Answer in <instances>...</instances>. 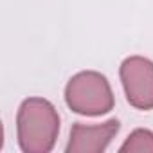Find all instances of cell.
I'll list each match as a JSON object with an SVG mask.
<instances>
[{"label": "cell", "instance_id": "1", "mask_svg": "<svg viewBox=\"0 0 153 153\" xmlns=\"http://www.w3.org/2000/svg\"><path fill=\"white\" fill-rule=\"evenodd\" d=\"M59 135V114L43 97H27L16 114V139L24 153H49Z\"/></svg>", "mask_w": 153, "mask_h": 153}, {"label": "cell", "instance_id": "2", "mask_svg": "<svg viewBox=\"0 0 153 153\" xmlns=\"http://www.w3.org/2000/svg\"><path fill=\"white\" fill-rule=\"evenodd\" d=\"M65 103L79 115L97 117L114 108L115 97L105 74L97 70H81L68 79L65 87Z\"/></svg>", "mask_w": 153, "mask_h": 153}, {"label": "cell", "instance_id": "3", "mask_svg": "<svg viewBox=\"0 0 153 153\" xmlns=\"http://www.w3.org/2000/svg\"><path fill=\"white\" fill-rule=\"evenodd\" d=\"M126 101L137 110H153V61L144 56H128L119 67Z\"/></svg>", "mask_w": 153, "mask_h": 153}, {"label": "cell", "instance_id": "4", "mask_svg": "<svg viewBox=\"0 0 153 153\" xmlns=\"http://www.w3.org/2000/svg\"><path fill=\"white\" fill-rule=\"evenodd\" d=\"M119 130L121 123L117 119H110L92 126L76 123L70 128L67 153H103L112 142V139L119 133Z\"/></svg>", "mask_w": 153, "mask_h": 153}, {"label": "cell", "instance_id": "5", "mask_svg": "<svg viewBox=\"0 0 153 153\" xmlns=\"http://www.w3.org/2000/svg\"><path fill=\"white\" fill-rule=\"evenodd\" d=\"M121 153H153V131L146 128L133 130L119 148Z\"/></svg>", "mask_w": 153, "mask_h": 153}]
</instances>
